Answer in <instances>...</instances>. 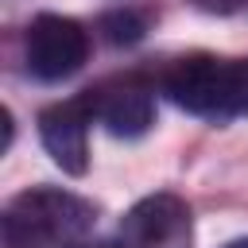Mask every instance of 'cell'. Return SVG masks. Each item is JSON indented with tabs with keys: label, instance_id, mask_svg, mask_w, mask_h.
I'll use <instances>...</instances> for the list:
<instances>
[{
	"label": "cell",
	"instance_id": "6da1fadb",
	"mask_svg": "<svg viewBox=\"0 0 248 248\" xmlns=\"http://www.w3.org/2000/svg\"><path fill=\"white\" fill-rule=\"evenodd\" d=\"M163 93L205 120H232L248 112V58L186 54L167 66Z\"/></svg>",
	"mask_w": 248,
	"mask_h": 248
},
{
	"label": "cell",
	"instance_id": "7a4b0ae2",
	"mask_svg": "<svg viewBox=\"0 0 248 248\" xmlns=\"http://www.w3.org/2000/svg\"><path fill=\"white\" fill-rule=\"evenodd\" d=\"M97 209L54 186H31L16 194L4 209V244L8 248H66L93 232Z\"/></svg>",
	"mask_w": 248,
	"mask_h": 248
},
{
	"label": "cell",
	"instance_id": "3957f363",
	"mask_svg": "<svg viewBox=\"0 0 248 248\" xmlns=\"http://www.w3.org/2000/svg\"><path fill=\"white\" fill-rule=\"evenodd\" d=\"M85 58H89V31L78 19L43 12L27 23L23 62L39 81H62V78L78 74L85 66Z\"/></svg>",
	"mask_w": 248,
	"mask_h": 248
},
{
	"label": "cell",
	"instance_id": "277c9868",
	"mask_svg": "<svg viewBox=\"0 0 248 248\" xmlns=\"http://www.w3.org/2000/svg\"><path fill=\"white\" fill-rule=\"evenodd\" d=\"M120 248H190V205L178 194H151L120 221Z\"/></svg>",
	"mask_w": 248,
	"mask_h": 248
},
{
	"label": "cell",
	"instance_id": "5b68a950",
	"mask_svg": "<svg viewBox=\"0 0 248 248\" xmlns=\"http://www.w3.org/2000/svg\"><path fill=\"white\" fill-rule=\"evenodd\" d=\"M85 97H89L93 120L105 124V132H112L116 140H140L155 124V97L140 78L105 81V85L89 89Z\"/></svg>",
	"mask_w": 248,
	"mask_h": 248
},
{
	"label": "cell",
	"instance_id": "8992f818",
	"mask_svg": "<svg viewBox=\"0 0 248 248\" xmlns=\"http://www.w3.org/2000/svg\"><path fill=\"white\" fill-rule=\"evenodd\" d=\"M89 124H93V108H89L85 93L39 112L43 147L66 174H85V167H89Z\"/></svg>",
	"mask_w": 248,
	"mask_h": 248
},
{
	"label": "cell",
	"instance_id": "52a82bcc",
	"mask_svg": "<svg viewBox=\"0 0 248 248\" xmlns=\"http://www.w3.org/2000/svg\"><path fill=\"white\" fill-rule=\"evenodd\" d=\"M147 27H151V16L143 12V8H112V12H105L101 19H97V31L112 43V46H132V43H140L143 35H147Z\"/></svg>",
	"mask_w": 248,
	"mask_h": 248
},
{
	"label": "cell",
	"instance_id": "ba28073f",
	"mask_svg": "<svg viewBox=\"0 0 248 248\" xmlns=\"http://www.w3.org/2000/svg\"><path fill=\"white\" fill-rule=\"evenodd\" d=\"M194 8H202V12H213V16H229V12H236V8H244L248 0H190Z\"/></svg>",
	"mask_w": 248,
	"mask_h": 248
},
{
	"label": "cell",
	"instance_id": "9c48e42d",
	"mask_svg": "<svg viewBox=\"0 0 248 248\" xmlns=\"http://www.w3.org/2000/svg\"><path fill=\"white\" fill-rule=\"evenodd\" d=\"M66 248H120V240H74V244H66Z\"/></svg>",
	"mask_w": 248,
	"mask_h": 248
},
{
	"label": "cell",
	"instance_id": "30bf717a",
	"mask_svg": "<svg viewBox=\"0 0 248 248\" xmlns=\"http://www.w3.org/2000/svg\"><path fill=\"white\" fill-rule=\"evenodd\" d=\"M225 248H248V236H240V240H229Z\"/></svg>",
	"mask_w": 248,
	"mask_h": 248
}]
</instances>
